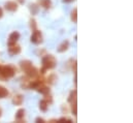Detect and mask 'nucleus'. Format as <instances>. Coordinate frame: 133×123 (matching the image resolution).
<instances>
[{
  "instance_id": "1",
  "label": "nucleus",
  "mask_w": 133,
  "mask_h": 123,
  "mask_svg": "<svg viewBox=\"0 0 133 123\" xmlns=\"http://www.w3.org/2000/svg\"><path fill=\"white\" fill-rule=\"evenodd\" d=\"M15 69L11 65H6L1 67V71H0V78L1 79H9L15 76Z\"/></svg>"
},
{
  "instance_id": "2",
  "label": "nucleus",
  "mask_w": 133,
  "mask_h": 123,
  "mask_svg": "<svg viewBox=\"0 0 133 123\" xmlns=\"http://www.w3.org/2000/svg\"><path fill=\"white\" fill-rule=\"evenodd\" d=\"M42 65L46 69H52L56 66V59L52 55H47L42 58Z\"/></svg>"
},
{
  "instance_id": "3",
  "label": "nucleus",
  "mask_w": 133,
  "mask_h": 123,
  "mask_svg": "<svg viewBox=\"0 0 133 123\" xmlns=\"http://www.w3.org/2000/svg\"><path fill=\"white\" fill-rule=\"evenodd\" d=\"M42 42V35L41 33H40V31H38V30H34L32 35H31V43H35V45H38V43H40Z\"/></svg>"
},
{
  "instance_id": "4",
  "label": "nucleus",
  "mask_w": 133,
  "mask_h": 123,
  "mask_svg": "<svg viewBox=\"0 0 133 123\" xmlns=\"http://www.w3.org/2000/svg\"><path fill=\"white\" fill-rule=\"evenodd\" d=\"M20 52H21V47L17 46L16 43H13V45L8 46V53L11 54L12 56L17 55V54H19Z\"/></svg>"
},
{
  "instance_id": "5",
  "label": "nucleus",
  "mask_w": 133,
  "mask_h": 123,
  "mask_svg": "<svg viewBox=\"0 0 133 123\" xmlns=\"http://www.w3.org/2000/svg\"><path fill=\"white\" fill-rule=\"evenodd\" d=\"M20 38V33L19 32H12L11 35H9V38H8V46H11V45H13V43H17V40H18Z\"/></svg>"
},
{
  "instance_id": "6",
  "label": "nucleus",
  "mask_w": 133,
  "mask_h": 123,
  "mask_svg": "<svg viewBox=\"0 0 133 123\" xmlns=\"http://www.w3.org/2000/svg\"><path fill=\"white\" fill-rule=\"evenodd\" d=\"M25 73L27 74V76H29V77H31V78H35L37 74H38V70H37L34 66L31 65L29 68H27V69L25 70Z\"/></svg>"
},
{
  "instance_id": "7",
  "label": "nucleus",
  "mask_w": 133,
  "mask_h": 123,
  "mask_svg": "<svg viewBox=\"0 0 133 123\" xmlns=\"http://www.w3.org/2000/svg\"><path fill=\"white\" fill-rule=\"evenodd\" d=\"M5 8L8 12H15L18 8V5H17V3L15 1H8L5 3Z\"/></svg>"
},
{
  "instance_id": "8",
  "label": "nucleus",
  "mask_w": 133,
  "mask_h": 123,
  "mask_svg": "<svg viewBox=\"0 0 133 123\" xmlns=\"http://www.w3.org/2000/svg\"><path fill=\"white\" fill-rule=\"evenodd\" d=\"M68 47H69V43H68L67 40H65V42H63V43L59 46V48H58V52H60V53L65 52V51L68 49Z\"/></svg>"
},
{
  "instance_id": "9",
  "label": "nucleus",
  "mask_w": 133,
  "mask_h": 123,
  "mask_svg": "<svg viewBox=\"0 0 133 123\" xmlns=\"http://www.w3.org/2000/svg\"><path fill=\"white\" fill-rule=\"evenodd\" d=\"M23 100H24V98H23L22 95H17V96L13 97L12 104L16 105H21L23 104Z\"/></svg>"
},
{
  "instance_id": "10",
  "label": "nucleus",
  "mask_w": 133,
  "mask_h": 123,
  "mask_svg": "<svg viewBox=\"0 0 133 123\" xmlns=\"http://www.w3.org/2000/svg\"><path fill=\"white\" fill-rule=\"evenodd\" d=\"M47 108H49V104H47L46 100H41V101L39 102V109L42 112H46Z\"/></svg>"
},
{
  "instance_id": "11",
  "label": "nucleus",
  "mask_w": 133,
  "mask_h": 123,
  "mask_svg": "<svg viewBox=\"0 0 133 123\" xmlns=\"http://www.w3.org/2000/svg\"><path fill=\"white\" fill-rule=\"evenodd\" d=\"M39 4L44 8H50L51 6V0H39Z\"/></svg>"
},
{
  "instance_id": "12",
  "label": "nucleus",
  "mask_w": 133,
  "mask_h": 123,
  "mask_svg": "<svg viewBox=\"0 0 133 123\" xmlns=\"http://www.w3.org/2000/svg\"><path fill=\"white\" fill-rule=\"evenodd\" d=\"M8 95V91L7 89H5L4 87L0 86V98H4Z\"/></svg>"
},
{
  "instance_id": "13",
  "label": "nucleus",
  "mask_w": 133,
  "mask_h": 123,
  "mask_svg": "<svg viewBox=\"0 0 133 123\" xmlns=\"http://www.w3.org/2000/svg\"><path fill=\"white\" fill-rule=\"evenodd\" d=\"M31 65H32V63L30 62V61H28V60H26V61H23V62H21V67L23 68V70H26L27 68H29Z\"/></svg>"
},
{
  "instance_id": "14",
  "label": "nucleus",
  "mask_w": 133,
  "mask_h": 123,
  "mask_svg": "<svg viewBox=\"0 0 133 123\" xmlns=\"http://www.w3.org/2000/svg\"><path fill=\"white\" fill-rule=\"evenodd\" d=\"M24 115H25V111H24L23 109H20L16 114V118L18 119V120H21L22 118H24Z\"/></svg>"
},
{
  "instance_id": "15",
  "label": "nucleus",
  "mask_w": 133,
  "mask_h": 123,
  "mask_svg": "<svg viewBox=\"0 0 133 123\" xmlns=\"http://www.w3.org/2000/svg\"><path fill=\"white\" fill-rule=\"evenodd\" d=\"M75 99H76V90H73L70 93V96H69V98H68V101L73 102V101H75Z\"/></svg>"
},
{
  "instance_id": "16",
  "label": "nucleus",
  "mask_w": 133,
  "mask_h": 123,
  "mask_svg": "<svg viewBox=\"0 0 133 123\" xmlns=\"http://www.w3.org/2000/svg\"><path fill=\"white\" fill-rule=\"evenodd\" d=\"M37 91L40 92V93H42V94H47V93H50V89L49 88H46V87H38L37 88Z\"/></svg>"
},
{
  "instance_id": "17",
  "label": "nucleus",
  "mask_w": 133,
  "mask_h": 123,
  "mask_svg": "<svg viewBox=\"0 0 133 123\" xmlns=\"http://www.w3.org/2000/svg\"><path fill=\"white\" fill-rule=\"evenodd\" d=\"M71 20L73 21V23L77 22V9L76 8H74V11L71 13Z\"/></svg>"
},
{
  "instance_id": "18",
  "label": "nucleus",
  "mask_w": 133,
  "mask_h": 123,
  "mask_svg": "<svg viewBox=\"0 0 133 123\" xmlns=\"http://www.w3.org/2000/svg\"><path fill=\"white\" fill-rule=\"evenodd\" d=\"M40 85H41V82L40 81H33L31 84H30V87L31 88H35V89H37Z\"/></svg>"
},
{
  "instance_id": "19",
  "label": "nucleus",
  "mask_w": 133,
  "mask_h": 123,
  "mask_svg": "<svg viewBox=\"0 0 133 123\" xmlns=\"http://www.w3.org/2000/svg\"><path fill=\"white\" fill-rule=\"evenodd\" d=\"M55 79H56L55 74H51V76L47 78V82H49V83H51V84H53L54 82H55Z\"/></svg>"
},
{
  "instance_id": "20",
  "label": "nucleus",
  "mask_w": 133,
  "mask_h": 123,
  "mask_svg": "<svg viewBox=\"0 0 133 123\" xmlns=\"http://www.w3.org/2000/svg\"><path fill=\"white\" fill-rule=\"evenodd\" d=\"M71 110H72L73 115H76L77 113V108H76V102L74 101V104H72V107H71Z\"/></svg>"
},
{
  "instance_id": "21",
  "label": "nucleus",
  "mask_w": 133,
  "mask_h": 123,
  "mask_svg": "<svg viewBox=\"0 0 133 123\" xmlns=\"http://www.w3.org/2000/svg\"><path fill=\"white\" fill-rule=\"evenodd\" d=\"M30 9H31L32 13H36V12H37V6H36L35 4L31 5V7H30Z\"/></svg>"
},
{
  "instance_id": "22",
  "label": "nucleus",
  "mask_w": 133,
  "mask_h": 123,
  "mask_svg": "<svg viewBox=\"0 0 133 123\" xmlns=\"http://www.w3.org/2000/svg\"><path fill=\"white\" fill-rule=\"evenodd\" d=\"M59 122H72V120H70V119H66V118H61L60 120H59Z\"/></svg>"
},
{
  "instance_id": "23",
  "label": "nucleus",
  "mask_w": 133,
  "mask_h": 123,
  "mask_svg": "<svg viewBox=\"0 0 133 123\" xmlns=\"http://www.w3.org/2000/svg\"><path fill=\"white\" fill-rule=\"evenodd\" d=\"M31 26H33V29L34 30L36 29V24H35V21H34V20H33V21H31Z\"/></svg>"
},
{
  "instance_id": "24",
  "label": "nucleus",
  "mask_w": 133,
  "mask_h": 123,
  "mask_svg": "<svg viewBox=\"0 0 133 123\" xmlns=\"http://www.w3.org/2000/svg\"><path fill=\"white\" fill-rule=\"evenodd\" d=\"M36 122H41V123H43L44 120H43L42 118H37V119H36Z\"/></svg>"
},
{
  "instance_id": "25",
  "label": "nucleus",
  "mask_w": 133,
  "mask_h": 123,
  "mask_svg": "<svg viewBox=\"0 0 133 123\" xmlns=\"http://www.w3.org/2000/svg\"><path fill=\"white\" fill-rule=\"evenodd\" d=\"M72 1H73V0H63V2H65V3H70Z\"/></svg>"
},
{
  "instance_id": "26",
  "label": "nucleus",
  "mask_w": 133,
  "mask_h": 123,
  "mask_svg": "<svg viewBox=\"0 0 133 123\" xmlns=\"http://www.w3.org/2000/svg\"><path fill=\"white\" fill-rule=\"evenodd\" d=\"M2 17V8H0V18Z\"/></svg>"
},
{
  "instance_id": "27",
  "label": "nucleus",
  "mask_w": 133,
  "mask_h": 123,
  "mask_svg": "<svg viewBox=\"0 0 133 123\" xmlns=\"http://www.w3.org/2000/svg\"><path fill=\"white\" fill-rule=\"evenodd\" d=\"M19 2H20V3H22V4H23V3L25 2V0H19Z\"/></svg>"
},
{
  "instance_id": "28",
  "label": "nucleus",
  "mask_w": 133,
  "mask_h": 123,
  "mask_svg": "<svg viewBox=\"0 0 133 123\" xmlns=\"http://www.w3.org/2000/svg\"><path fill=\"white\" fill-rule=\"evenodd\" d=\"M0 116H1V109H0Z\"/></svg>"
},
{
  "instance_id": "29",
  "label": "nucleus",
  "mask_w": 133,
  "mask_h": 123,
  "mask_svg": "<svg viewBox=\"0 0 133 123\" xmlns=\"http://www.w3.org/2000/svg\"><path fill=\"white\" fill-rule=\"evenodd\" d=\"M1 67H2V66H1V65H0V71H1Z\"/></svg>"
}]
</instances>
